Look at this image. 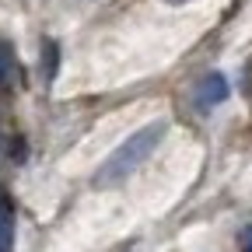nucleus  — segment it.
<instances>
[{
	"label": "nucleus",
	"mask_w": 252,
	"mask_h": 252,
	"mask_svg": "<svg viewBox=\"0 0 252 252\" xmlns=\"http://www.w3.org/2000/svg\"><path fill=\"white\" fill-rule=\"evenodd\" d=\"M242 252H252V224L242 228Z\"/></svg>",
	"instance_id": "nucleus-5"
},
{
	"label": "nucleus",
	"mask_w": 252,
	"mask_h": 252,
	"mask_svg": "<svg viewBox=\"0 0 252 252\" xmlns=\"http://www.w3.org/2000/svg\"><path fill=\"white\" fill-rule=\"evenodd\" d=\"M0 252H14V207L0 189Z\"/></svg>",
	"instance_id": "nucleus-3"
},
{
	"label": "nucleus",
	"mask_w": 252,
	"mask_h": 252,
	"mask_svg": "<svg viewBox=\"0 0 252 252\" xmlns=\"http://www.w3.org/2000/svg\"><path fill=\"white\" fill-rule=\"evenodd\" d=\"M165 130L168 126L158 119V123H147V126H140V130L133 133V137H126L105 161H102V168H98V175H94V186L98 189H105V186H119L123 179H130L147 158L154 154V147L161 144V137H165Z\"/></svg>",
	"instance_id": "nucleus-1"
},
{
	"label": "nucleus",
	"mask_w": 252,
	"mask_h": 252,
	"mask_svg": "<svg viewBox=\"0 0 252 252\" xmlns=\"http://www.w3.org/2000/svg\"><path fill=\"white\" fill-rule=\"evenodd\" d=\"M4 74H7V60H4V53H0V81H4Z\"/></svg>",
	"instance_id": "nucleus-6"
},
{
	"label": "nucleus",
	"mask_w": 252,
	"mask_h": 252,
	"mask_svg": "<svg viewBox=\"0 0 252 252\" xmlns=\"http://www.w3.org/2000/svg\"><path fill=\"white\" fill-rule=\"evenodd\" d=\"M228 91H231V88H228V77H224V74H207V77L196 84L193 94H196V102H200L203 109H214V105H220V102L228 98Z\"/></svg>",
	"instance_id": "nucleus-2"
},
{
	"label": "nucleus",
	"mask_w": 252,
	"mask_h": 252,
	"mask_svg": "<svg viewBox=\"0 0 252 252\" xmlns=\"http://www.w3.org/2000/svg\"><path fill=\"white\" fill-rule=\"evenodd\" d=\"M245 81H249V91H252V67L245 70Z\"/></svg>",
	"instance_id": "nucleus-7"
},
{
	"label": "nucleus",
	"mask_w": 252,
	"mask_h": 252,
	"mask_svg": "<svg viewBox=\"0 0 252 252\" xmlns=\"http://www.w3.org/2000/svg\"><path fill=\"white\" fill-rule=\"evenodd\" d=\"M56 42H46V81H53L56 77Z\"/></svg>",
	"instance_id": "nucleus-4"
},
{
	"label": "nucleus",
	"mask_w": 252,
	"mask_h": 252,
	"mask_svg": "<svg viewBox=\"0 0 252 252\" xmlns=\"http://www.w3.org/2000/svg\"><path fill=\"white\" fill-rule=\"evenodd\" d=\"M168 4H189V0H168Z\"/></svg>",
	"instance_id": "nucleus-8"
}]
</instances>
